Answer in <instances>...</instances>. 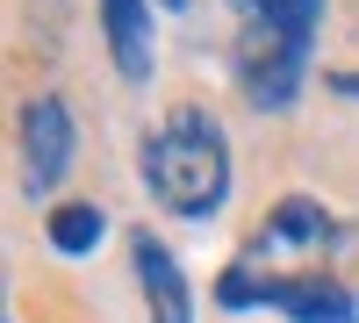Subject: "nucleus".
I'll return each instance as SVG.
<instances>
[{"mask_svg":"<svg viewBox=\"0 0 359 323\" xmlns=\"http://www.w3.org/2000/svg\"><path fill=\"white\" fill-rule=\"evenodd\" d=\"M65 172H72V108L57 94H36L22 108V187H29V201H50Z\"/></svg>","mask_w":359,"mask_h":323,"instance_id":"3","label":"nucleus"},{"mask_svg":"<svg viewBox=\"0 0 359 323\" xmlns=\"http://www.w3.org/2000/svg\"><path fill=\"white\" fill-rule=\"evenodd\" d=\"M101 29H108V57L130 86L151 79V0H101Z\"/></svg>","mask_w":359,"mask_h":323,"instance_id":"7","label":"nucleus"},{"mask_svg":"<svg viewBox=\"0 0 359 323\" xmlns=\"http://www.w3.org/2000/svg\"><path fill=\"white\" fill-rule=\"evenodd\" d=\"M331 79V94H345V101H359V65H338V72H323Z\"/></svg>","mask_w":359,"mask_h":323,"instance_id":"9","label":"nucleus"},{"mask_svg":"<svg viewBox=\"0 0 359 323\" xmlns=\"http://www.w3.org/2000/svg\"><path fill=\"white\" fill-rule=\"evenodd\" d=\"M130 266H137V295L151 309V323H194V287H187V273H180L165 238L130 230Z\"/></svg>","mask_w":359,"mask_h":323,"instance_id":"5","label":"nucleus"},{"mask_svg":"<svg viewBox=\"0 0 359 323\" xmlns=\"http://www.w3.org/2000/svg\"><path fill=\"white\" fill-rule=\"evenodd\" d=\"M223 309H280L287 323H359V295L338 273H259L252 259H230L216 280Z\"/></svg>","mask_w":359,"mask_h":323,"instance_id":"2","label":"nucleus"},{"mask_svg":"<svg viewBox=\"0 0 359 323\" xmlns=\"http://www.w3.org/2000/svg\"><path fill=\"white\" fill-rule=\"evenodd\" d=\"M230 8H237V15H245V8H252V0H230Z\"/></svg>","mask_w":359,"mask_h":323,"instance_id":"11","label":"nucleus"},{"mask_svg":"<svg viewBox=\"0 0 359 323\" xmlns=\"http://www.w3.org/2000/svg\"><path fill=\"white\" fill-rule=\"evenodd\" d=\"M158 8H187V0H158Z\"/></svg>","mask_w":359,"mask_h":323,"instance_id":"10","label":"nucleus"},{"mask_svg":"<svg viewBox=\"0 0 359 323\" xmlns=\"http://www.w3.org/2000/svg\"><path fill=\"white\" fill-rule=\"evenodd\" d=\"M43 238H50V252L86 259V252L108 238V209H94V201H65V209H50V216H43Z\"/></svg>","mask_w":359,"mask_h":323,"instance_id":"8","label":"nucleus"},{"mask_svg":"<svg viewBox=\"0 0 359 323\" xmlns=\"http://www.w3.org/2000/svg\"><path fill=\"white\" fill-rule=\"evenodd\" d=\"M331 238H345L338 230V216L323 209V201H309V194H287V201H273V216L259 223V238H252V266L259 259H273V252H316V245H331Z\"/></svg>","mask_w":359,"mask_h":323,"instance_id":"6","label":"nucleus"},{"mask_svg":"<svg viewBox=\"0 0 359 323\" xmlns=\"http://www.w3.org/2000/svg\"><path fill=\"white\" fill-rule=\"evenodd\" d=\"M302 50H287L280 36H266V29H237V86H245L252 108H287L294 86H302Z\"/></svg>","mask_w":359,"mask_h":323,"instance_id":"4","label":"nucleus"},{"mask_svg":"<svg viewBox=\"0 0 359 323\" xmlns=\"http://www.w3.org/2000/svg\"><path fill=\"white\" fill-rule=\"evenodd\" d=\"M144 187H151V201L165 216H216L230 201V144H223V123L208 108H172L165 123L144 137Z\"/></svg>","mask_w":359,"mask_h":323,"instance_id":"1","label":"nucleus"}]
</instances>
